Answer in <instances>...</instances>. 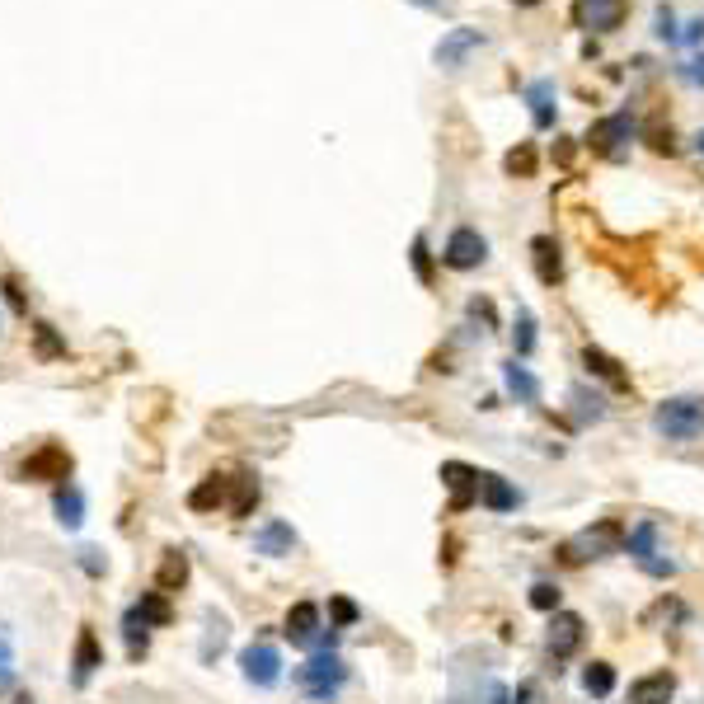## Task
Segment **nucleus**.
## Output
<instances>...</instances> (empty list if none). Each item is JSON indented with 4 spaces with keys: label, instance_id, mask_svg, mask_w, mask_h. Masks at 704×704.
Masks as SVG:
<instances>
[{
    "label": "nucleus",
    "instance_id": "f257e3e1",
    "mask_svg": "<svg viewBox=\"0 0 704 704\" xmlns=\"http://www.w3.org/2000/svg\"><path fill=\"white\" fill-rule=\"evenodd\" d=\"M653 432L662 442H695L704 432V395H676L653 409Z\"/></svg>",
    "mask_w": 704,
    "mask_h": 704
},
{
    "label": "nucleus",
    "instance_id": "f03ea898",
    "mask_svg": "<svg viewBox=\"0 0 704 704\" xmlns=\"http://www.w3.org/2000/svg\"><path fill=\"white\" fill-rule=\"evenodd\" d=\"M343 681H348V662L338 658V653H315L306 667H296V686L306 690L315 704L334 700L338 690H343Z\"/></svg>",
    "mask_w": 704,
    "mask_h": 704
},
{
    "label": "nucleus",
    "instance_id": "7ed1b4c3",
    "mask_svg": "<svg viewBox=\"0 0 704 704\" xmlns=\"http://www.w3.org/2000/svg\"><path fill=\"white\" fill-rule=\"evenodd\" d=\"M15 479H24V484H71V451L57 442H43L29 460H19Z\"/></svg>",
    "mask_w": 704,
    "mask_h": 704
},
{
    "label": "nucleus",
    "instance_id": "20e7f679",
    "mask_svg": "<svg viewBox=\"0 0 704 704\" xmlns=\"http://www.w3.org/2000/svg\"><path fill=\"white\" fill-rule=\"evenodd\" d=\"M620 550H625V526L620 521H597L578 540H568L564 559L568 564H582V559H606V554H620Z\"/></svg>",
    "mask_w": 704,
    "mask_h": 704
},
{
    "label": "nucleus",
    "instance_id": "39448f33",
    "mask_svg": "<svg viewBox=\"0 0 704 704\" xmlns=\"http://www.w3.org/2000/svg\"><path fill=\"white\" fill-rule=\"evenodd\" d=\"M658 521H639L634 531H625V550H629V559L648 573V578H672L676 573V564L672 559H662V545H658Z\"/></svg>",
    "mask_w": 704,
    "mask_h": 704
},
{
    "label": "nucleus",
    "instance_id": "423d86ee",
    "mask_svg": "<svg viewBox=\"0 0 704 704\" xmlns=\"http://www.w3.org/2000/svg\"><path fill=\"white\" fill-rule=\"evenodd\" d=\"M484 259H489V240H484L475 226H456V230H451V240H446V249H442L446 268L470 273V268H479Z\"/></svg>",
    "mask_w": 704,
    "mask_h": 704
},
{
    "label": "nucleus",
    "instance_id": "0eeeda50",
    "mask_svg": "<svg viewBox=\"0 0 704 704\" xmlns=\"http://www.w3.org/2000/svg\"><path fill=\"white\" fill-rule=\"evenodd\" d=\"M240 672H245L249 686L259 690H273L277 681H282V653H277L273 643H249L245 653H240Z\"/></svg>",
    "mask_w": 704,
    "mask_h": 704
},
{
    "label": "nucleus",
    "instance_id": "6e6552de",
    "mask_svg": "<svg viewBox=\"0 0 704 704\" xmlns=\"http://www.w3.org/2000/svg\"><path fill=\"white\" fill-rule=\"evenodd\" d=\"M479 47H484V29H451L442 43L432 47V62L442 66V71H460Z\"/></svg>",
    "mask_w": 704,
    "mask_h": 704
},
{
    "label": "nucleus",
    "instance_id": "1a4fd4ad",
    "mask_svg": "<svg viewBox=\"0 0 704 704\" xmlns=\"http://www.w3.org/2000/svg\"><path fill=\"white\" fill-rule=\"evenodd\" d=\"M582 639H587V620L582 615H573V611H554V620H550V658L554 662H568L573 653L582 648Z\"/></svg>",
    "mask_w": 704,
    "mask_h": 704
},
{
    "label": "nucleus",
    "instance_id": "9d476101",
    "mask_svg": "<svg viewBox=\"0 0 704 704\" xmlns=\"http://www.w3.org/2000/svg\"><path fill=\"white\" fill-rule=\"evenodd\" d=\"M625 15H629V0H578V10H573V19L587 33H615L625 24Z\"/></svg>",
    "mask_w": 704,
    "mask_h": 704
},
{
    "label": "nucleus",
    "instance_id": "9b49d317",
    "mask_svg": "<svg viewBox=\"0 0 704 704\" xmlns=\"http://www.w3.org/2000/svg\"><path fill=\"white\" fill-rule=\"evenodd\" d=\"M629 137H634V118H629V113H611V118L592 123V132H587V146H592L597 155H606V160H615V155L625 151Z\"/></svg>",
    "mask_w": 704,
    "mask_h": 704
},
{
    "label": "nucleus",
    "instance_id": "f8f14e48",
    "mask_svg": "<svg viewBox=\"0 0 704 704\" xmlns=\"http://www.w3.org/2000/svg\"><path fill=\"white\" fill-rule=\"evenodd\" d=\"M282 634H287L296 648H315V643H320V606H315V601H296L287 611Z\"/></svg>",
    "mask_w": 704,
    "mask_h": 704
},
{
    "label": "nucleus",
    "instance_id": "ddd939ff",
    "mask_svg": "<svg viewBox=\"0 0 704 704\" xmlns=\"http://www.w3.org/2000/svg\"><path fill=\"white\" fill-rule=\"evenodd\" d=\"M442 484L451 489V507H470L479 503V470H470L465 460H446L442 465Z\"/></svg>",
    "mask_w": 704,
    "mask_h": 704
},
{
    "label": "nucleus",
    "instance_id": "4468645a",
    "mask_svg": "<svg viewBox=\"0 0 704 704\" xmlns=\"http://www.w3.org/2000/svg\"><path fill=\"white\" fill-rule=\"evenodd\" d=\"M104 667V648H99V639H94L90 625H80L76 634V658H71V681L76 686H90V676Z\"/></svg>",
    "mask_w": 704,
    "mask_h": 704
},
{
    "label": "nucleus",
    "instance_id": "2eb2a0df",
    "mask_svg": "<svg viewBox=\"0 0 704 704\" xmlns=\"http://www.w3.org/2000/svg\"><path fill=\"white\" fill-rule=\"evenodd\" d=\"M676 676L672 672H648L639 681H629V704H672Z\"/></svg>",
    "mask_w": 704,
    "mask_h": 704
},
{
    "label": "nucleus",
    "instance_id": "dca6fc26",
    "mask_svg": "<svg viewBox=\"0 0 704 704\" xmlns=\"http://www.w3.org/2000/svg\"><path fill=\"white\" fill-rule=\"evenodd\" d=\"M531 259H536V277L545 287H559V277H564V259H559V240L554 235H536L531 240Z\"/></svg>",
    "mask_w": 704,
    "mask_h": 704
},
{
    "label": "nucleus",
    "instance_id": "f3484780",
    "mask_svg": "<svg viewBox=\"0 0 704 704\" xmlns=\"http://www.w3.org/2000/svg\"><path fill=\"white\" fill-rule=\"evenodd\" d=\"M254 550L268 554V559H282V554L296 550V531H291L287 521H263L259 531H254Z\"/></svg>",
    "mask_w": 704,
    "mask_h": 704
},
{
    "label": "nucleus",
    "instance_id": "a211bd4d",
    "mask_svg": "<svg viewBox=\"0 0 704 704\" xmlns=\"http://www.w3.org/2000/svg\"><path fill=\"white\" fill-rule=\"evenodd\" d=\"M479 503L489 507V512H517L521 493L503 475H479Z\"/></svg>",
    "mask_w": 704,
    "mask_h": 704
},
{
    "label": "nucleus",
    "instance_id": "6ab92c4d",
    "mask_svg": "<svg viewBox=\"0 0 704 704\" xmlns=\"http://www.w3.org/2000/svg\"><path fill=\"white\" fill-rule=\"evenodd\" d=\"M503 385H507V395L517 399V404H540V381L526 367H521L517 357H512V362H503Z\"/></svg>",
    "mask_w": 704,
    "mask_h": 704
},
{
    "label": "nucleus",
    "instance_id": "aec40b11",
    "mask_svg": "<svg viewBox=\"0 0 704 704\" xmlns=\"http://www.w3.org/2000/svg\"><path fill=\"white\" fill-rule=\"evenodd\" d=\"M230 484H235V479L207 475L198 489L188 493V507H193V512H212V507H226V503H230Z\"/></svg>",
    "mask_w": 704,
    "mask_h": 704
},
{
    "label": "nucleus",
    "instance_id": "412c9836",
    "mask_svg": "<svg viewBox=\"0 0 704 704\" xmlns=\"http://www.w3.org/2000/svg\"><path fill=\"white\" fill-rule=\"evenodd\" d=\"M52 507H57V521H62L66 531H76L80 521H85V493H80L76 484H57V498H52Z\"/></svg>",
    "mask_w": 704,
    "mask_h": 704
},
{
    "label": "nucleus",
    "instance_id": "4be33fe9",
    "mask_svg": "<svg viewBox=\"0 0 704 704\" xmlns=\"http://www.w3.org/2000/svg\"><path fill=\"white\" fill-rule=\"evenodd\" d=\"M582 367L592 371V376H601V381H611L615 390H629V376L620 371V362H615V357H606L601 348H582Z\"/></svg>",
    "mask_w": 704,
    "mask_h": 704
},
{
    "label": "nucleus",
    "instance_id": "5701e85b",
    "mask_svg": "<svg viewBox=\"0 0 704 704\" xmlns=\"http://www.w3.org/2000/svg\"><path fill=\"white\" fill-rule=\"evenodd\" d=\"M184 582H188V554L184 550H165L160 573H155V587H160V592H174V587H184Z\"/></svg>",
    "mask_w": 704,
    "mask_h": 704
},
{
    "label": "nucleus",
    "instance_id": "b1692460",
    "mask_svg": "<svg viewBox=\"0 0 704 704\" xmlns=\"http://www.w3.org/2000/svg\"><path fill=\"white\" fill-rule=\"evenodd\" d=\"M526 104H531L536 127H554V80H536V85L526 90Z\"/></svg>",
    "mask_w": 704,
    "mask_h": 704
},
{
    "label": "nucleus",
    "instance_id": "393cba45",
    "mask_svg": "<svg viewBox=\"0 0 704 704\" xmlns=\"http://www.w3.org/2000/svg\"><path fill=\"white\" fill-rule=\"evenodd\" d=\"M582 690H587L592 700H606V695L615 690V667H611V662H587V667H582Z\"/></svg>",
    "mask_w": 704,
    "mask_h": 704
},
{
    "label": "nucleus",
    "instance_id": "a878e982",
    "mask_svg": "<svg viewBox=\"0 0 704 704\" xmlns=\"http://www.w3.org/2000/svg\"><path fill=\"white\" fill-rule=\"evenodd\" d=\"M123 639H127V653H132V658H141V653H146V639H151V625L141 620V611H137V606H132V611L123 615Z\"/></svg>",
    "mask_w": 704,
    "mask_h": 704
},
{
    "label": "nucleus",
    "instance_id": "bb28decb",
    "mask_svg": "<svg viewBox=\"0 0 704 704\" xmlns=\"http://www.w3.org/2000/svg\"><path fill=\"white\" fill-rule=\"evenodd\" d=\"M137 611H141V620H146L151 629H160V625H169V620H174V611H169L165 592H141Z\"/></svg>",
    "mask_w": 704,
    "mask_h": 704
},
{
    "label": "nucleus",
    "instance_id": "cd10ccee",
    "mask_svg": "<svg viewBox=\"0 0 704 704\" xmlns=\"http://www.w3.org/2000/svg\"><path fill=\"white\" fill-rule=\"evenodd\" d=\"M512 348H517V357H531L536 352V315L526 306H517V329H512Z\"/></svg>",
    "mask_w": 704,
    "mask_h": 704
},
{
    "label": "nucleus",
    "instance_id": "c85d7f7f",
    "mask_svg": "<svg viewBox=\"0 0 704 704\" xmlns=\"http://www.w3.org/2000/svg\"><path fill=\"white\" fill-rule=\"evenodd\" d=\"M503 169L507 174H517V179H531V174H536V146H531V141H517V146L507 151Z\"/></svg>",
    "mask_w": 704,
    "mask_h": 704
},
{
    "label": "nucleus",
    "instance_id": "c756f323",
    "mask_svg": "<svg viewBox=\"0 0 704 704\" xmlns=\"http://www.w3.org/2000/svg\"><path fill=\"white\" fill-rule=\"evenodd\" d=\"M33 338H38V357H43V362H52V357H66V343L57 338V329H52V324H33Z\"/></svg>",
    "mask_w": 704,
    "mask_h": 704
},
{
    "label": "nucleus",
    "instance_id": "7c9ffc66",
    "mask_svg": "<svg viewBox=\"0 0 704 704\" xmlns=\"http://www.w3.org/2000/svg\"><path fill=\"white\" fill-rule=\"evenodd\" d=\"M259 507V484L254 479H240V493L230 498V517H249Z\"/></svg>",
    "mask_w": 704,
    "mask_h": 704
},
{
    "label": "nucleus",
    "instance_id": "2f4dec72",
    "mask_svg": "<svg viewBox=\"0 0 704 704\" xmlns=\"http://www.w3.org/2000/svg\"><path fill=\"white\" fill-rule=\"evenodd\" d=\"M409 259H414V273H418V282H432V254H428V235H414V249H409Z\"/></svg>",
    "mask_w": 704,
    "mask_h": 704
},
{
    "label": "nucleus",
    "instance_id": "473e14b6",
    "mask_svg": "<svg viewBox=\"0 0 704 704\" xmlns=\"http://www.w3.org/2000/svg\"><path fill=\"white\" fill-rule=\"evenodd\" d=\"M329 615H334V629H348L362 620V611H357L348 597H329Z\"/></svg>",
    "mask_w": 704,
    "mask_h": 704
},
{
    "label": "nucleus",
    "instance_id": "72a5a7b5",
    "mask_svg": "<svg viewBox=\"0 0 704 704\" xmlns=\"http://www.w3.org/2000/svg\"><path fill=\"white\" fill-rule=\"evenodd\" d=\"M531 606H536V611H559V587H554V582H536V587H531Z\"/></svg>",
    "mask_w": 704,
    "mask_h": 704
},
{
    "label": "nucleus",
    "instance_id": "f704fd0d",
    "mask_svg": "<svg viewBox=\"0 0 704 704\" xmlns=\"http://www.w3.org/2000/svg\"><path fill=\"white\" fill-rule=\"evenodd\" d=\"M0 291H5V301H10V310H15V315H29V301H24V291H19L15 277H5V282H0Z\"/></svg>",
    "mask_w": 704,
    "mask_h": 704
},
{
    "label": "nucleus",
    "instance_id": "c9c22d12",
    "mask_svg": "<svg viewBox=\"0 0 704 704\" xmlns=\"http://www.w3.org/2000/svg\"><path fill=\"white\" fill-rule=\"evenodd\" d=\"M658 38H667V43H676V38H681V33H676L672 10H658Z\"/></svg>",
    "mask_w": 704,
    "mask_h": 704
},
{
    "label": "nucleus",
    "instance_id": "e433bc0d",
    "mask_svg": "<svg viewBox=\"0 0 704 704\" xmlns=\"http://www.w3.org/2000/svg\"><path fill=\"white\" fill-rule=\"evenodd\" d=\"M80 568H85L90 578H99V573H104V559H99V550H80Z\"/></svg>",
    "mask_w": 704,
    "mask_h": 704
},
{
    "label": "nucleus",
    "instance_id": "4c0bfd02",
    "mask_svg": "<svg viewBox=\"0 0 704 704\" xmlns=\"http://www.w3.org/2000/svg\"><path fill=\"white\" fill-rule=\"evenodd\" d=\"M470 315H475V320H484L489 329L498 324V320H493V306H489V301H470Z\"/></svg>",
    "mask_w": 704,
    "mask_h": 704
},
{
    "label": "nucleus",
    "instance_id": "58836bf2",
    "mask_svg": "<svg viewBox=\"0 0 704 704\" xmlns=\"http://www.w3.org/2000/svg\"><path fill=\"white\" fill-rule=\"evenodd\" d=\"M517 704H536V686H531V681H521L517 686Z\"/></svg>",
    "mask_w": 704,
    "mask_h": 704
},
{
    "label": "nucleus",
    "instance_id": "ea45409f",
    "mask_svg": "<svg viewBox=\"0 0 704 704\" xmlns=\"http://www.w3.org/2000/svg\"><path fill=\"white\" fill-rule=\"evenodd\" d=\"M686 76H690V80H695V85H704V57H695V62H690V66H686Z\"/></svg>",
    "mask_w": 704,
    "mask_h": 704
},
{
    "label": "nucleus",
    "instance_id": "a19ab883",
    "mask_svg": "<svg viewBox=\"0 0 704 704\" xmlns=\"http://www.w3.org/2000/svg\"><path fill=\"white\" fill-rule=\"evenodd\" d=\"M554 155H559V165H568V160H573V141H559V146H554Z\"/></svg>",
    "mask_w": 704,
    "mask_h": 704
},
{
    "label": "nucleus",
    "instance_id": "79ce46f5",
    "mask_svg": "<svg viewBox=\"0 0 704 704\" xmlns=\"http://www.w3.org/2000/svg\"><path fill=\"white\" fill-rule=\"evenodd\" d=\"M686 38H690V43H700V38H704V19H695V24H690Z\"/></svg>",
    "mask_w": 704,
    "mask_h": 704
},
{
    "label": "nucleus",
    "instance_id": "37998d69",
    "mask_svg": "<svg viewBox=\"0 0 704 704\" xmlns=\"http://www.w3.org/2000/svg\"><path fill=\"white\" fill-rule=\"evenodd\" d=\"M15 686V672H10V667H0V690H10Z\"/></svg>",
    "mask_w": 704,
    "mask_h": 704
},
{
    "label": "nucleus",
    "instance_id": "c03bdc74",
    "mask_svg": "<svg viewBox=\"0 0 704 704\" xmlns=\"http://www.w3.org/2000/svg\"><path fill=\"white\" fill-rule=\"evenodd\" d=\"M493 704H512V695H507L503 686H493Z\"/></svg>",
    "mask_w": 704,
    "mask_h": 704
},
{
    "label": "nucleus",
    "instance_id": "a18cd8bd",
    "mask_svg": "<svg viewBox=\"0 0 704 704\" xmlns=\"http://www.w3.org/2000/svg\"><path fill=\"white\" fill-rule=\"evenodd\" d=\"M0 667H10V643L0 639Z\"/></svg>",
    "mask_w": 704,
    "mask_h": 704
},
{
    "label": "nucleus",
    "instance_id": "49530a36",
    "mask_svg": "<svg viewBox=\"0 0 704 704\" xmlns=\"http://www.w3.org/2000/svg\"><path fill=\"white\" fill-rule=\"evenodd\" d=\"M418 10H437V5H442V0H414Z\"/></svg>",
    "mask_w": 704,
    "mask_h": 704
},
{
    "label": "nucleus",
    "instance_id": "de8ad7c7",
    "mask_svg": "<svg viewBox=\"0 0 704 704\" xmlns=\"http://www.w3.org/2000/svg\"><path fill=\"white\" fill-rule=\"evenodd\" d=\"M695 151H700V155H704V132H700V137H695Z\"/></svg>",
    "mask_w": 704,
    "mask_h": 704
},
{
    "label": "nucleus",
    "instance_id": "09e8293b",
    "mask_svg": "<svg viewBox=\"0 0 704 704\" xmlns=\"http://www.w3.org/2000/svg\"><path fill=\"white\" fill-rule=\"evenodd\" d=\"M521 5H536V0H521Z\"/></svg>",
    "mask_w": 704,
    "mask_h": 704
}]
</instances>
